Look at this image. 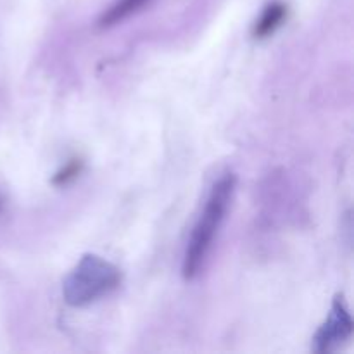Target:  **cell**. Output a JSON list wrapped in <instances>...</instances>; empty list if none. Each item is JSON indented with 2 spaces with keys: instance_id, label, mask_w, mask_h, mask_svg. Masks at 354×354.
Masks as SVG:
<instances>
[{
  "instance_id": "obj_1",
  "label": "cell",
  "mask_w": 354,
  "mask_h": 354,
  "mask_svg": "<svg viewBox=\"0 0 354 354\" xmlns=\"http://www.w3.org/2000/svg\"><path fill=\"white\" fill-rule=\"evenodd\" d=\"M235 185H237V178L234 173H225L211 187L203 213L199 214L194 225L192 234L187 242L185 254H183L182 275L185 280H194L203 270L207 254L214 244V239L227 218Z\"/></svg>"
},
{
  "instance_id": "obj_2",
  "label": "cell",
  "mask_w": 354,
  "mask_h": 354,
  "mask_svg": "<svg viewBox=\"0 0 354 354\" xmlns=\"http://www.w3.org/2000/svg\"><path fill=\"white\" fill-rule=\"evenodd\" d=\"M121 283L116 265L99 254L82 256L62 283V297L71 308H85L109 296Z\"/></svg>"
},
{
  "instance_id": "obj_3",
  "label": "cell",
  "mask_w": 354,
  "mask_h": 354,
  "mask_svg": "<svg viewBox=\"0 0 354 354\" xmlns=\"http://www.w3.org/2000/svg\"><path fill=\"white\" fill-rule=\"evenodd\" d=\"M353 335V318L342 297H335L330 313L313 337V351L332 353L348 342Z\"/></svg>"
},
{
  "instance_id": "obj_4",
  "label": "cell",
  "mask_w": 354,
  "mask_h": 354,
  "mask_svg": "<svg viewBox=\"0 0 354 354\" xmlns=\"http://www.w3.org/2000/svg\"><path fill=\"white\" fill-rule=\"evenodd\" d=\"M287 17V6L282 2H272L270 6L265 7L263 14L259 16V19L256 21L254 30H252V35L259 40L263 38H268L279 30L283 24Z\"/></svg>"
},
{
  "instance_id": "obj_5",
  "label": "cell",
  "mask_w": 354,
  "mask_h": 354,
  "mask_svg": "<svg viewBox=\"0 0 354 354\" xmlns=\"http://www.w3.org/2000/svg\"><path fill=\"white\" fill-rule=\"evenodd\" d=\"M145 3H147V0H118L113 7H109L102 14V17L99 19V24L102 28L114 26V24L121 23L127 17H130L131 14L137 12L138 9H142Z\"/></svg>"
},
{
  "instance_id": "obj_6",
  "label": "cell",
  "mask_w": 354,
  "mask_h": 354,
  "mask_svg": "<svg viewBox=\"0 0 354 354\" xmlns=\"http://www.w3.org/2000/svg\"><path fill=\"white\" fill-rule=\"evenodd\" d=\"M82 171H83V161L82 159L75 158V159H71V161L66 162V165L62 166L57 173H55L54 178H52V183L57 187L68 185L69 182H73L75 178H78L80 173Z\"/></svg>"
},
{
  "instance_id": "obj_7",
  "label": "cell",
  "mask_w": 354,
  "mask_h": 354,
  "mask_svg": "<svg viewBox=\"0 0 354 354\" xmlns=\"http://www.w3.org/2000/svg\"><path fill=\"white\" fill-rule=\"evenodd\" d=\"M2 209H3V199L0 197V211H2Z\"/></svg>"
}]
</instances>
